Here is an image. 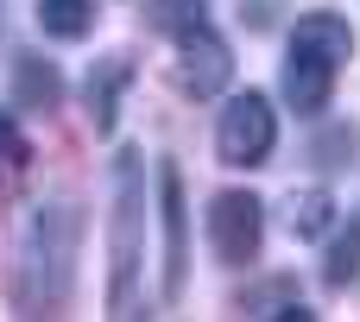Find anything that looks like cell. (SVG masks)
<instances>
[{
    "mask_svg": "<svg viewBox=\"0 0 360 322\" xmlns=\"http://www.w3.org/2000/svg\"><path fill=\"white\" fill-rule=\"evenodd\" d=\"M158 221H165V304H177L190 285V209L177 165H158Z\"/></svg>",
    "mask_w": 360,
    "mask_h": 322,
    "instance_id": "5b68a950",
    "label": "cell"
},
{
    "mask_svg": "<svg viewBox=\"0 0 360 322\" xmlns=\"http://www.w3.org/2000/svg\"><path fill=\"white\" fill-rule=\"evenodd\" d=\"M95 6L89 0H38V32L44 38H89Z\"/></svg>",
    "mask_w": 360,
    "mask_h": 322,
    "instance_id": "9c48e42d",
    "label": "cell"
},
{
    "mask_svg": "<svg viewBox=\"0 0 360 322\" xmlns=\"http://www.w3.org/2000/svg\"><path fill=\"white\" fill-rule=\"evenodd\" d=\"M139 221H146V177H139V152H120L114 165V316H139L133 310V278H139Z\"/></svg>",
    "mask_w": 360,
    "mask_h": 322,
    "instance_id": "7a4b0ae2",
    "label": "cell"
},
{
    "mask_svg": "<svg viewBox=\"0 0 360 322\" xmlns=\"http://www.w3.org/2000/svg\"><path fill=\"white\" fill-rule=\"evenodd\" d=\"M348 57H354L348 19L342 13H304L291 25V51H285V101L297 114H323Z\"/></svg>",
    "mask_w": 360,
    "mask_h": 322,
    "instance_id": "6da1fadb",
    "label": "cell"
},
{
    "mask_svg": "<svg viewBox=\"0 0 360 322\" xmlns=\"http://www.w3.org/2000/svg\"><path fill=\"white\" fill-rule=\"evenodd\" d=\"M259 234H266V202L247 190H221L209 202V247L221 266H247L259 259Z\"/></svg>",
    "mask_w": 360,
    "mask_h": 322,
    "instance_id": "277c9868",
    "label": "cell"
},
{
    "mask_svg": "<svg viewBox=\"0 0 360 322\" xmlns=\"http://www.w3.org/2000/svg\"><path fill=\"white\" fill-rule=\"evenodd\" d=\"M127 82H133V57H108V63L89 70V120H95V133H114Z\"/></svg>",
    "mask_w": 360,
    "mask_h": 322,
    "instance_id": "52a82bcc",
    "label": "cell"
},
{
    "mask_svg": "<svg viewBox=\"0 0 360 322\" xmlns=\"http://www.w3.org/2000/svg\"><path fill=\"white\" fill-rule=\"evenodd\" d=\"M329 221H335V196H329V190H291V202H285V228H291L297 240H323Z\"/></svg>",
    "mask_w": 360,
    "mask_h": 322,
    "instance_id": "ba28073f",
    "label": "cell"
},
{
    "mask_svg": "<svg viewBox=\"0 0 360 322\" xmlns=\"http://www.w3.org/2000/svg\"><path fill=\"white\" fill-rule=\"evenodd\" d=\"M228 76H234V57H228V44L209 32V19L190 25V32H177V82H184L190 95H221Z\"/></svg>",
    "mask_w": 360,
    "mask_h": 322,
    "instance_id": "8992f818",
    "label": "cell"
},
{
    "mask_svg": "<svg viewBox=\"0 0 360 322\" xmlns=\"http://www.w3.org/2000/svg\"><path fill=\"white\" fill-rule=\"evenodd\" d=\"M360 278V221H348V234L335 240V253H329V285L342 291V285H354Z\"/></svg>",
    "mask_w": 360,
    "mask_h": 322,
    "instance_id": "7c38bea8",
    "label": "cell"
},
{
    "mask_svg": "<svg viewBox=\"0 0 360 322\" xmlns=\"http://www.w3.org/2000/svg\"><path fill=\"white\" fill-rule=\"evenodd\" d=\"M272 146H278V114H272V101L253 95V89L234 95V101L221 108V120H215V152H221V165L253 171V165L272 158Z\"/></svg>",
    "mask_w": 360,
    "mask_h": 322,
    "instance_id": "3957f363",
    "label": "cell"
},
{
    "mask_svg": "<svg viewBox=\"0 0 360 322\" xmlns=\"http://www.w3.org/2000/svg\"><path fill=\"white\" fill-rule=\"evenodd\" d=\"M19 101L25 108H57V70L51 63L44 70L38 63H19Z\"/></svg>",
    "mask_w": 360,
    "mask_h": 322,
    "instance_id": "8fae6325",
    "label": "cell"
},
{
    "mask_svg": "<svg viewBox=\"0 0 360 322\" xmlns=\"http://www.w3.org/2000/svg\"><path fill=\"white\" fill-rule=\"evenodd\" d=\"M146 6H152V25H158V32H171V38L209 19V0H146Z\"/></svg>",
    "mask_w": 360,
    "mask_h": 322,
    "instance_id": "30bf717a",
    "label": "cell"
}]
</instances>
